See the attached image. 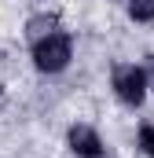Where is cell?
<instances>
[{"label":"cell","mask_w":154,"mask_h":158,"mask_svg":"<svg viewBox=\"0 0 154 158\" xmlns=\"http://www.w3.org/2000/svg\"><path fill=\"white\" fill-rule=\"evenodd\" d=\"M51 26H55V19L51 15H37V19H30V37H48L51 33Z\"/></svg>","instance_id":"cell-5"},{"label":"cell","mask_w":154,"mask_h":158,"mask_svg":"<svg viewBox=\"0 0 154 158\" xmlns=\"http://www.w3.org/2000/svg\"><path fill=\"white\" fill-rule=\"evenodd\" d=\"M70 151L77 158H103V143L88 125H74L70 129Z\"/></svg>","instance_id":"cell-3"},{"label":"cell","mask_w":154,"mask_h":158,"mask_svg":"<svg viewBox=\"0 0 154 158\" xmlns=\"http://www.w3.org/2000/svg\"><path fill=\"white\" fill-rule=\"evenodd\" d=\"M151 77H154V55H151Z\"/></svg>","instance_id":"cell-7"},{"label":"cell","mask_w":154,"mask_h":158,"mask_svg":"<svg viewBox=\"0 0 154 158\" xmlns=\"http://www.w3.org/2000/svg\"><path fill=\"white\" fill-rule=\"evenodd\" d=\"M128 15H132L136 22H151L154 19V0H132V4H128Z\"/></svg>","instance_id":"cell-4"},{"label":"cell","mask_w":154,"mask_h":158,"mask_svg":"<svg viewBox=\"0 0 154 158\" xmlns=\"http://www.w3.org/2000/svg\"><path fill=\"white\" fill-rule=\"evenodd\" d=\"M33 63L44 74H59L70 63V37L66 33H48L33 44Z\"/></svg>","instance_id":"cell-1"},{"label":"cell","mask_w":154,"mask_h":158,"mask_svg":"<svg viewBox=\"0 0 154 158\" xmlns=\"http://www.w3.org/2000/svg\"><path fill=\"white\" fill-rule=\"evenodd\" d=\"M140 143H143V151H147V155H154V129H151V125H143V129H140Z\"/></svg>","instance_id":"cell-6"},{"label":"cell","mask_w":154,"mask_h":158,"mask_svg":"<svg viewBox=\"0 0 154 158\" xmlns=\"http://www.w3.org/2000/svg\"><path fill=\"white\" fill-rule=\"evenodd\" d=\"M114 92L121 96V103L140 107L143 96H147V74L140 66H117L114 70Z\"/></svg>","instance_id":"cell-2"}]
</instances>
